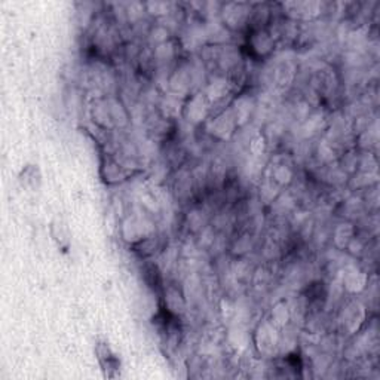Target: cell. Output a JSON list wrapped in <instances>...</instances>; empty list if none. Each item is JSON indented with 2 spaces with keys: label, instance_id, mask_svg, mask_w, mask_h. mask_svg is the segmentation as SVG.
Segmentation results:
<instances>
[{
  "label": "cell",
  "instance_id": "13",
  "mask_svg": "<svg viewBox=\"0 0 380 380\" xmlns=\"http://www.w3.org/2000/svg\"><path fill=\"white\" fill-rule=\"evenodd\" d=\"M366 275H364L362 272H357V270H352V272H347V275L345 277V287L347 288L351 293H358L361 290H364V287H366Z\"/></svg>",
  "mask_w": 380,
  "mask_h": 380
},
{
  "label": "cell",
  "instance_id": "12",
  "mask_svg": "<svg viewBox=\"0 0 380 380\" xmlns=\"http://www.w3.org/2000/svg\"><path fill=\"white\" fill-rule=\"evenodd\" d=\"M293 170L285 163H277L272 166V185L285 186L293 180Z\"/></svg>",
  "mask_w": 380,
  "mask_h": 380
},
{
  "label": "cell",
  "instance_id": "10",
  "mask_svg": "<svg viewBox=\"0 0 380 380\" xmlns=\"http://www.w3.org/2000/svg\"><path fill=\"white\" fill-rule=\"evenodd\" d=\"M260 333H262V339L258 343H260L263 352L272 351V349L280 343V336H278L277 328L273 324H269V323L263 324L260 328Z\"/></svg>",
  "mask_w": 380,
  "mask_h": 380
},
{
  "label": "cell",
  "instance_id": "5",
  "mask_svg": "<svg viewBox=\"0 0 380 380\" xmlns=\"http://www.w3.org/2000/svg\"><path fill=\"white\" fill-rule=\"evenodd\" d=\"M137 174V171L132 168V166H128L125 163L120 162L119 159L113 158L112 155H108L101 163V177L109 185H116V183H122V181L128 180Z\"/></svg>",
  "mask_w": 380,
  "mask_h": 380
},
{
  "label": "cell",
  "instance_id": "11",
  "mask_svg": "<svg viewBox=\"0 0 380 380\" xmlns=\"http://www.w3.org/2000/svg\"><path fill=\"white\" fill-rule=\"evenodd\" d=\"M97 355H98V359L101 362L103 369L108 370V373L119 369V359L115 357V354L112 352V349L105 343H100L97 346Z\"/></svg>",
  "mask_w": 380,
  "mask_h": 380
},
{
  "label": "cell",
  "instance_id": "7",
  "mask_svg": "<svg viewBox=\"0 0 380 380\" xmlns=\"http://www.w3.org/2000/svg\"><path fill=\"white\" fill-rule=\"evenodd\" d=\"M151 226L154 224L149 223L146 219L128 217L122 224V236L125 241L135 246V244H139L140 241L155 234V229Z\"/></svg>",
  "mask_w": 380,
  "mask_h": 380
},
{
  "label": "cell",
  "instance_id": "2",
  "mask_svg": "<svg viewBox=\"0 0 380 380\" xmlns=\"http://www.w3.org/2000/svg\"><path fill=\"white\" fill-rule=\"evenodd\" d=\"M277 42L273 39L269 27L267 28H258V30H250L246 48L248 54L255 59H265L269 58L273 51H275Z\"/></svg>",
  "mask_w": 380,
  "mask_h": 380
},
{
  "label": "cell",
  "instance_id": "3",
  "mask_svg": "<svg viewBox=\"0 0 380 380\" xmlns=\"http://www.w3.org/2000/svg\"><path fill=\"white\" fill-rule=\"evenodd\" d=\"M207 131L217 140H229L234 135L238 122L234 110H221L207 120Z\"/></svg>",
  "mask_w": 380,
  "mask_h": 380
},
{
  "label": "cell",
  "instance_id": "6",
  "mask_svg": "<svg viewBox=\"0 0 380 380\" xmlns=\"http://www.w3.org/2000/svg\"><path fill=\"white\" fill-rule=\"evenodd\" d=\"M288 20L292 21H311L319 17L323 12V5L316 2H290L280 5Z\"/></svg>",
  "mask_w": 380,
  "mask_h": 380
},
{
  "label": "cell",
  "instance_id": "9",
  "mask_svg": "<svg viewBox=\"0 0 380 380\" xmlns=\"http://www.w3.org/2000/svg\"><path fill=\"white\" fill-rule=\"evenodd\" d=\"M170 88L178 96H185L190 93V88L193 84V73L189 64H180L170 76L168 79Z\"/></svg>",
  "mask_w": 380,
  "mask_h": 380
},
{
  "label": "cell",
  "instance_id": "14",
  "mask_svg": "<svg viewBox=\"0 0 380 380\" xmlns=\"http://www.w3.org/2000/svg\"><path fill=\"white\" fill-rule=\"evenodd\" d=\"M272 324L275 326V327H282L285 326L288 321H290V309H288L284 303H280V305L275 306V309H273V313H272Z\"/></svg>",
  "mask_w": 380,
  "mask_h": 380
},
{
  "label": "cell",
  "instance_id": "4",
  "mask_svg": "<svg viewBox=\"0 0 380 380\" xmlns=\"http://www.w3.org/2000/svg\"><path fill=\"white\" fill-rule=\"evenodd\" d=\"M181 110H183L185 117L193 125L204 124L212 116V105L204 93L192 96Z\"/></svg>",
  "mask_w": 380,
  "mask_h": 380
},
{
  "label": "cell",
  "instance_id": "1",
  "mask_svg": "<svg viewBox=\"0 0 380 380\" xmlns=\"http://www.w3.org/2000/svg\"><path fill=\"white\" fill-rule=\"evenodd\" d=\"M251 4H226L221 6L220 17L226 28L232 32H248Z\"/></svg>",
  "mask_w": 380,
  "mask_h": 380
},
{
  "label": "cell",
  "instance_id": "8",
  "mask_svg": "<svg viewBox=\"0 0 380 380\" xmlns=\"http://www.w3.org/2000/svg\"><path fill=\"white\" fill-rule=\"evenodd\" d=\"M91 116H93L94 122L105 129L110 131L116 128L115 117H113V109H112V101L110 98H98L93 103V108H91Z\"/></svg>",
  "mask_w": 380,
  "mask_h": 380
}]
</instances>
